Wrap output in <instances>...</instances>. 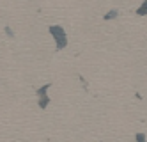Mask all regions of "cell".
Wrapping results in <instances>:
<instances>
[{"label":"cell","instance_id":"3","mask_svg":"<svg viewBox=\"0 0 147 142\" xmlns=\"http://www.w3.org/2000/svg\"><path fill=\"white\" fill-rule=\"evenodd\" d=\"M136 14H138V16H145V14H147V0L142 4L140 9H136Z\"/></svg>","mask_w":147,"mask_h":142},{"label":"cell","instance_id":"4","mask_svg":"<svg viewBox=\"0 0 147 142\" xmlns=\"http://www.w3.org/2000/svg\"><path fill=\"white\" fill-rule=\"evenodd\" d=\"M117 14H119V11H117V9H112V11H108V13L105 14V20H113Z\"/></svg>","mask_w":147,"mask_h":142},{"label":"cell","instance_id":"2","mask_svg":"<svg viewBox=\"0 0 147 142\" xmlns=\"http://www.w3.org/2000/svg\"><path fill=\"white\" fill-rule=\"evenodd\" d=\"M48 87H50V84H46L45 87L37 89V96H39V105H41V108H46V107H48V103H50V98L46 96Z\"/></svg>","mask_w":147,"mask_h":142},{"label":"cell","instance_id":"1","mask_svg":"<svg viewBox=\"0 0 147 142\" xmlns=\"http://www.w3.org/2000/svg\"><path fill=\"white\" fill-rule=\"evenodd\" d=\"M50 34L53 36V39L57 43V50H62L67 45V34L64 32V29H62L60 25H51L50 27Z\"/></svg>","mask_w":147,"mask_h":142},{"label":"cell","instance_id":"5","mask_svg":"<svg viewBox=\"0 0 147 142\" xmlns=\"http://www.w3.org/2000/svg\"><path fill=\"white\" fill-rule=\"evenodd\" d=\"M136 142H145V133H136Z\"/></svg>","mask_w":147,"mask_h":142}]
</instances>
